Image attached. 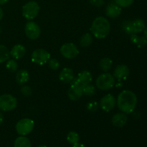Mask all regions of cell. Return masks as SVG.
<instances>
[{
	"instance_id": "20",
	"label": "cell",
	"mask_w": 147,
	"mask_h": 147,
	"mask_svg": "<svg viewBox=\"0 0 147 147\" xmlns=\"http://www.w3.org/2000/svg\"><path fill=\"white\" fill-rule=\"evenodd\" d=\"M14 147H32L30 139L26 136H20L15 139L14 143Z\"/></svg>"
},
{
	"instance_id": "28",
	"label": "cell",
	"mask_w": 147,
	"mask_h": 147,
	"mask_svg": "<svg viewBox=\"0 0 147 147\" xmlns=\"http://www.w3.org/2000/svg\"><path fill=\"white\" fill-rule=\"evenodd\" d=\"M47 64H48L49 67L53 70H58L60 65L59 60L55 58H50V60H49V61L47 62Z\"/></svg>"
},
{
	"instance_id": "10",
	"label": "cell",
	"mask_w": 147,
	"mask_h": 147,
	"mask_svg": "<svg viewBox=\"0 0 147 147\" xmlns=\"http://www.w3.org/2000/svg\"><path fill=\"white\" fill-rule=\"evenodd\" d=\"M60 52L63 57L69 60L76 57L80 53L78 47L73 42H67L63 44L60 47Z\"/></svg>"
},
{
	"instance_id": "6",
	"label": "cell",
	"mask_w": 147,
	"mask_h": 147,
	"mask_svg": "<svg viewBox=\"0 0 147 147\" xmlns=\"http://www.w3.org/2000/svg\"><path fill=\"white\" fill-rule=\"evenodd\" d=\"M34 122L32 119L24 118L19 121L16 124V131L20 136H27L33 131Z\"/></svg>"
},
{
	"instance_id": "3",
	"label": "cell",
	"mask_w": 147,
	"mask_h": 147,
	"mask_svg": "<svg viewBox=\"0 0 147 147\" xmlns=\"http://www.w3.org/2000/svg\"><path fill=\"white\" fill-rule=\"evenodd\" d=\"M146 27L145 22L142 19L134 20H126L122 23L121 28L125 33L128 34H137L142 32Z\"/></svg>"
},
{
	"instance_id": "9",
	"label": "cell",
	"mask_w": 147,
	"mask_h": 147,
	"mask_svg": "<svg viewBox=\"0 0 147 147\" xmlns=\"http://www.w3.org/2000/svg\"><path fill=\"white\" fill-rule=\"evenodd\" d=\"M83 96V93L82 85H80V83L78 81L77 78H75L73 81L70 83V88L67 90V96H68L70 100L76 101V100H78L79 99L81 98Z\"/></svg>"
},
{
	"instance_id": "36",
	"label": "cell",
	"mask_w": 147,
	"mask_h": 147,
	"mask_svg": "<svg viewBox=\"0 0 147 147\" xmlns=\"http://www.w3.org/2000/svg\"><path fill=\"white\" fill-rule=\"evenodd\" d=\"M9 0H0V5H3V4H5L6 3H7Z\"/></svg>"
},
{
	"instance_id": "16",
	"label": "cell",
	"mask_w": 147,
	"mask_h": 147,
	"mask_svg": "<svg viewBox=\"0 0 147 147\" xmlns=\"http://www.w3.org/2000/svg\"><path fill=\"white\" fill-rule=\"evenodd\" d=\"M26 54V47L22 44H17L10 50V56L14 60L22 58Z\"/></svg>"
},
{
	"instance_id": "25",
	"label": "cell",
	"mask_w": 147,
	"mask_h": 147,
	"mask_svg": "<svg viewBox=\"0 0 147 147\" xmlns=\"http://www.w3.org/2000/svg\"><path fill=\"white\" fill-rule=\"evenodd\" d=\"M79 140H80V136L77 132L71 131L67 134V141L70 144L73 145L76 143H78Z\"/></svg>"
},
{
	"instance_id": "2",
	"label": "cell",
	"mask_w": 147,
	"mask_h": 147,
	"mask_svg": "<svg viewBox=\"0 0 147 147\" xmlns=\"http://www.w3.org/2000/svg\"><path fill=\"white\" fill-rule=\"evenodd\" d=\"M90 30L94 37L97 39H104L110 33L111 24L106 17L102 16L97 17L92 22Z\"/></svg>"
},
{
	"instance_id": "11",
	"label": "cell",
	"mask_w": 147,
	"mask_h": 147,
	"mask_svg": "<svg viewBox=\"0 0 147 147\" xmlns=\"http://www.w3.org/2000/svg\"><path fill=\"white\" fill-rule=\"evenodd\" d=\"M24 33L27 38L31 40H36L41 34V29L39 24L34 22L30 20L24 26Z\"/></svg>"
},
{
	"instance_id": "5",
	"label": "cell",
	"mask_w": 147,
	"mask_h": 147,
	"mask_svg": "<svg viewBox=\"0 0 147 147\" xmlns=\"http://www.w3.org/2000/svg\"><path fill=\"white\" fill-rule=\"evenodd\" d=\"M40 7L38 3L35 1H30L24 4L22 8V16L27 20H33L37 17L40 12Z\"/></svg>"
},
{
	"instance_id": "26",
	"label": "cell",
	"mask_w": 147,
	"mask_h": 147,
	"mask_svg": "<svg viewBox=\"0 0 147 147\" xmlns=\"http://www.w3.org/2000/svg\"><path fill=\"white\" fill-rule=\"evenodd\" d=\"M6 68L10 73H14L18 69V63L14 59H11V60L9 59L6 63Z\"/></svg>"
},
{
	"instance_id": "38",
	"label": "cell",
	"mask_w": 147,
	"mask_h": 147,
	"mask_svg": "<svg viewBox=\"0 0 147 147\" xmlns=\"http://www.w3.org/2000/svg\"><path fill=\"white\" fill-rule=\"evenodd\" d=\"M37 147H47V146H46L45 145H40V146H38Z\"/></svg>"
},
{
	"instance_id": "8",
	"label": "cell",
	"mask_w": 147,
	"mask_h": 147,
	"mask_svg": "<svg viewBox=\"0 0 147 147\" xmlns=\"http://www.w3.org/2000/svg\"><path fill=\"white\" fill-rule=\"evenodd\" d=\"M50 59V53L47 50L42 48L36 49L31 55L32 62L39 65H43L47 63Z\"/></svg>"
},
{
	"instance_id": "22",
	"label": "cell",
	"mask_w": 147,
	"mask_h": 147,
	"mask_svg": "<svg viewBox=\"0 0 147 147\" xmlns=\"http://www.w3.org/2000/svg\"><path fill=\"white\" fill-rule=\"evenodd\" d=\"M93 36L90 33H85L81 36L80 39V45L83 47H88L93 43Z\"/></svg>"
},
{
	"instance_id": "33",
	"label": "cell",
	"mask_w": 147,
	"mask_h": 147,
	"mask_svg": "<svg viewBox=\"0 0 147 147\" xmlns=\"http://www.w3.org/2000/svg\"><path fill=\"white\" fill-rule=\"evenodd\" d=\"M72 147H86V146H85L83 144H81V143H76L75 144L73 145V146Z\"/></svg>"
},
{
	"instance_id": "1",
	"label": "cell",
	"mask_w": 147,
	"mask_h": 147,
	"mask_svg": "<svg viewBox=\"0 0 147 147\" xmlns=\"http://www.w3.org/2000/svg\"><path fill=\"white\" fill-rule=\"evenodd\" d=\"M137 105V96L129 90H122L116 99V106L121 112L130 114L135 111Z\"/></svg>"
},
{
	"instance_id": "31",
	"label": "cell",
	"mask_w": 147,
	"mask_h": 147,
	"mask_svg": "<svg viewBox=\"0 0 147 147\" xmlns=\"http://www.w3.org/2000/svg\"><path fill=\"white\" fill-rule=\"evenodd\" d=\"M147 44V39L145 36H139L136 40V42H135V45L137 46L139 48H142V47H144V46H146Z\"/></svg>"
},
{
	"instance_id": "30",
	"label": "cell",
	"mask_w": 147,
	"mask_h": 147,
	"mask_svg": "<svg viewBox=\"0 0 147 147\" xmlns=\"http://www.w3.org/2000/svg\"><path fill=\"white\" fill-rule=\"evenodd\" d=\"M20 90H21L22 94L25 96V97H30L33 93L32 89L31 88V87H30L29 86H26V85H23Z\"/></svg>"
},
{
	"instance_id": "37",
	"label": "cell",
	"mask_w": 147,
	"mask_h": 147,
	"mask_svg": "<svg viewBox=\"0 0 147 147\" xmlns=\"http://www.w3.org/2000/svg\"><path fill=\"white\" fill-rule=\"evenodd\" d=\"M144 36L146 37V39H147V26L145 27L144 30Z\"/></svg>"
},
{
	"instance_id": "15",
	"label": "cell",
	"mask_w": 147,
	"mask_h": 147,
	"mask_svg": "<svg viewBox=\"0 0 147 147\" xmlns=\"http://www.w3.org/2000/svg\"><path fill=\"white\" fill-rule=\"evenodd\" d=\"M128 121V117L126 113L123 112L116 113L112 116L111 123L114 126L118 128H121L126 124Z\"/></svg>"
},
{
	"instance_id": "34",
	"label": "cell",
	"mask_w": 147,
	"mask_h": 147,
	"mask_svg": "<svg viewBox=\"0 0 147 147\" xmlns=\"http://www.w3.org/2000/svg\"><path fill=\"white\" fill-rule=\"evenodd\" d=\"M3 122H4V116L1 113V112H0V126L2 124Z\"/></svg>"
},
{
	"instance_id": "13",
	"label": "cell",
	"mask_w": 147,
	"mask_h": 147,
	"mask_svg": "<svg viewBox=\"0 0 147 147\" xmlns=\"http://www.w3.org/2000/svg\"><path fill=\"white\" fill-rule=\"evenodd\" d=\"M113 77L119 81H122L127 79L129 76V68L126 65H119L116 67L113 71Z\"/></svg>"
},
{
	"instance_id": "35",
	"label": "cell",
	"mask_w": 147,
	"mask_h": 147,
	"mask_svg": "<svg viewBox=\"0 0 147 147\" xmlns=\"http://www.w3.org/2000/svg\"><path fill=\"white\" fill-rule=\"evenodd\" d=\"M3 17H4V11H3V9H1V7H0V21L2 20Z\"/></svg>"
},
{
	"instance_id": "17",
	"label": "cell",
	"mask_w": 147,
	"mask_h": 147,
	"mask_svg": "<svg viewBox=\"0 0 147 147\" xmlns=\"http://www.w3.org/2000/svg\"><path fill=\"white\" fill-rule=\"evenodd\" d=\"M74 78V72L70 67H64L59 74V80L65 83H70Z\"/></svg>"
},
{
	"instance_id": "23",
	"label": "cell",
	"mask_w": 147,
	"mask_h": 147,
	"mask_svg": "<svg viewBox=\"0 0 147 147\" xmlns=\"http://www.w3.org/2000/svg\"><path fill=\"white\" fill-rule=\"evenodd\" d=\"M10 51L6 46L0 45V63H3L9 59Z\"/></svg>"
},
{
	"instance_id": "4",
	"label": "cell",
	"mask_w": 147,
	"mask_h": 147,
	"mask_svg": "<svg viewBox=\"0 0 147 147\" xmlns=\"http://www.w3.org/2000/svg\"><path fill=\"white\" fill-rule=\"evenodd\" d=\"M116 83V78L112 74L109 73H104L100 74L96 78V87L101 90H109L113 88Z\"/></svg>"
},
{
	"instance_id": "12",
	"label": "cell",
	"mask_w": 147,
	"mask_h": 147,
	"mask_svg": "<svg viewBox=\"0 0 147 147\" xmlns=\"http://www.w3.org/2000/svg\"><path fill=\"white\" fill-rule=\"evenodd\" d=\"M116 106V98L111 93L105 95L99 102V108H100L105 112L111 111Z\"/></svg>"
},
{
	"instance_id": "21",
	"label": "cell",
	"mask_w": 147,
	"mask_h": 147,
	"mask_svg": "<svg viewBox=\"0 0 147 147\" xmlns=\"http://www.w3.org/2000/svg\"><path fill=\"white\" fill-rule=\"evenodd\" d=\"M113 66V60L109 57H103L99 62V67L102 71L106 72L109 71Z\"/></svg>"
},
{
	"instance_id": "29",
	"label": "cell",
	"mask_w": 147,
	"mask_h": 147,
	"mask_svg": "<svg viewBox=\"0 0 147 147\" xmlns=\"http://www.w3.org/2000/svg\"><path fill=\"white\" fill-rule=\"evenodd\" d=\"M86 109L88 111L91 112V113H94L99 109V103H98L96 101H93H93H90L86 105Z\"/></svg>"
},
{
	"instance_id": "7",
	"label": "cell",
	"mask_w": 147,
	"mask_h": 147,
	"mask_svg": "<svg viewBox=\"0 0 147 147\" xmlns=\"http://www.w3.org/2000/svg\"><path fill=\"white\" fill-rule=\"evenodd\" d=\"M17 106V100L11 94H4L0 96V110L2 111H11Z\"/></svg>"
},
{
	"instance_id": "32",
	"label": "cell",
	"mask_w": 147,
	"mask_h": 147,
	"mask_svg": "<svg viewBox=\"0 0 147 147\" xmlns=\"http://www.w3.org/2000/svg\"><path fill=\"white\" fill-rule=\"evenodd\" d=\"M89 2L92 6L96 7H100L104 5V0H89Z\"/></svg>"
},
{
	"instance_id": "18",
	"label": "cell",
	"mask_w": 147,
	"mask_h": 147,
	"mask_svg": "<svg viewBox=\"0 0 147 147\" xmlns=\"http://www.w3.org/2000/svg\"><path fill=\"white\" fill-rule=\"evenodd\" d=\"M76 78L80 84L83 86V85L89 84L91 83L93 80V76L88 70H83L78 74Z\"/></svg>"
},
{
	"instance_id": "24",
	"label": "cell",
	"mask_w": 147,
	"mask_h": 147,
	"mask_svg": "<svg viewBox=\"0 0 147 147\" xmlns=\"http://www.w3.org/2000/svg\"><path fill=\"white\" fill-rule=\"evenodd\" d=\"M83 88V95L86 96H93L96 94V88L93 85H91L90 83L86 85H83L82 86Z\"/></svg>"
},
{
	"instance_id": "19",
	"label": "cell",
	"mask_w": 147,
	"mask_h": 147,
	"mask_svg": "<svg viewBox=\"0 0 147 147\" xmlns=\"http://www.w3.org/2000/svg\"><path fill=\"white\" fill-rule=\"evenodd\" d=\"M16 82L19 85H24L30 80V74L26 70H20L17 73L15 76Z\"/></svg>"
},
{
	"instance_id": "27",
	"label": "cell",
	"mask_w": 147,
	"mask_h": 147,
	"mask_svg": "<svg viewBox=\"0 0 147 147\" xmlns=\"http://www.w3.org/2000/svg\"><path fill=\"white\" fill-rule=\"evenodd\" d=\"M113 1L121 8H126L131 6L134 0H113Z\"/></svg>"
},
{
	"instance_id": "14",
	"label": "cell",
	"mask_w": 147,
	"mask_h": 147,
	"mask_svg": "<svg viewBox=\"0 0 147 147\" xmlns=\"http://www.w3.org/2000/svg\"><path fill=\"white\" fill-rule=\"evenodd\" d=\"M122 8L121 7H119L118 4H116L114 1H111L108 4V5L106 7V15L108 17H110V18L115 19L117 18L120 16L121 13Z\"/></svg>"
},
{
	"instance_id": "39",
	"label": "cell",
	"mask_w": 147,
	"mask_h": 147,
	"mask_svg": "<svg viewBox=\"0 0 147 147\" xmlns=\"http://www.w3.org/2000/svg\"><path fill=\"white\" fill-rule=\"evenodd\" d=\"M1 27H0V33H1Z\"/></svg>"
}]
</instances>
